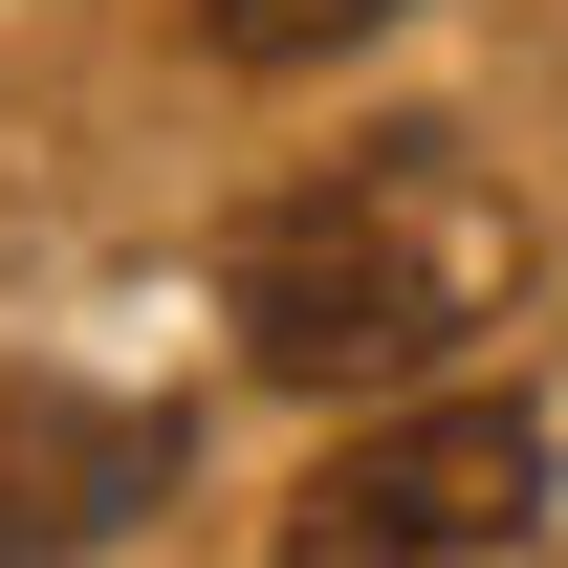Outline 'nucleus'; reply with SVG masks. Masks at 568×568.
I'll list each match as a JSON object with an SVG mask.
<instances>
[{
    "mask_svg": "<svg viewBox=\"0 0 568 568\" xmlns=\"http://www.w3.org/2000/svg\"><path fill=\"white\" fill-rule=\"evenodd\" d=\"M503 306H525V219L437 132L241 219V372H284V394H416V372L481 351Z\"/></svg>",
    "mask_w": 568,
    "mask_h": 568,
    "instance_id": "f257e3e1",
    "label": "nucleus"
},
{
    "mask_svg": "<svg viewBox=\"0 0 568 568\" xmlns=\"http://www.w3.org/2000/svg\"><path fill=\"white\" fill-rule=\"evenodd\" d=\"M547 547V416L525 394H394L284 503V568H503Z\"/></svg>",
    "mask_w": 568,
    "mask_h": 568,
    "instance_id": "f03ea898",
    "label": "nucleus"
},
{
    "mask_svg": "<svg viewBox=\"0 0 568 568\" xmlns=\"http://www.w3.org/2000/svg\"><path fill=\"white\" fill-rule=\"evenodd\" d=\"M197 437L153 394H67V372H0V568H88L132 503H175Z\"/></svg>",
    "mask_w": 568,
    "mask_h": 568,
    "instance_id": "7ed1b4c3",
    "label": "nucleus"
},
{
    "mask_svg": "<svg viewBox=\"0 0 568 568\" xmlns=\"http://www.w3.org/2000/svg\"><path fill=\"white\" fill-rule=\"evenodd\" d=\"M372 22H394V0H197V44H219V67H351Z\"/></svg>",
    "mask_w": 568,
    "mask_h": 568,
    "instance_id": "20e7f679",
    "label": "nucleus"
}]
</instances>
